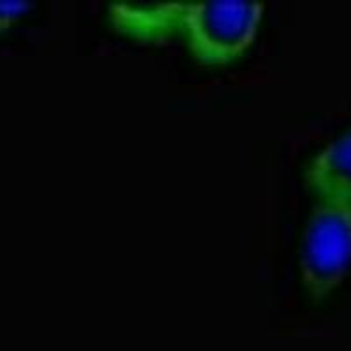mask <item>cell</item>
I'll list each match as a JSON object with an SVG mask.
<instances>
[{
    "instance_id": "6da1fadb",
    "label": "cell",
    "mask_w": 351,
    "mask_h": 351,
    "mask_svg": "<svg viewBox=\"0 0 351 351\" xmlns=\"http://www.w3.org/2000/svg\"><path fill=\"white\" fill-rule=\"evenodd\" d=\"M265 4L260 0L112 2V27L139 43L181 39L199 64L225 67L247 53L258 34Z\"/></svg>"
},
{
    "instance_id": "7a4b0ae2",
    "label": "cell",
    "mask_w": 351,
    "mask_h": 351,
    "mask_svg": "<svg viewBox=\"0 0 351 351\" xmlns=\"http://www.w3.org/2000/svg\"><path fill=\"white\" fill-rule=\"evenodd\" d=\"M351 267V200L319 199L304 227L300 280L315 302L330 297Z\"/></svg>"
},
{
    "instance_id": "3957f363",
    "label": "cell",
    "mask_w": 351,
    "mask_h": 351,
    "mask_svg": "<svg viewBox=\"0 0 351 351\" xmlns=\"http://www.w3.org/2000/svg\"><path fill=\"white\" fill-rule=\"evenodd\" d=\"M304 181L319 199L351 200V128L309 162Z\"/></svg>"
},
{
    "instance_id": "277c9868",
    "label": "cell",
    "mask_w": 351,
    "mask_h": 351,
    "mask_svg": "<svg viewBox=\"0 0 351 351\" xmlns=\"http://www.w3.org/2000/svg\"><path fill=\"white\" fill-rule=\"evenodd\" d=\"M32 5V2L25 0H0V36L9 32L21 18L27 16Z\"/></svg>"
}]
</instances>
